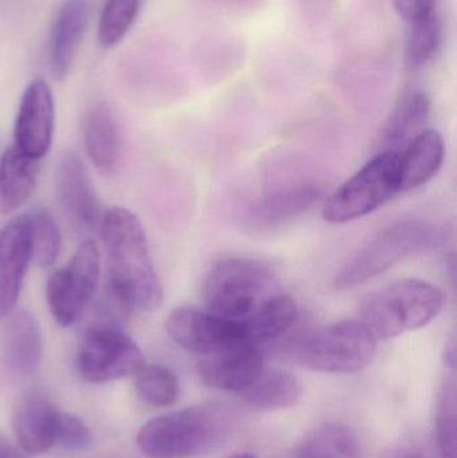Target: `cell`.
<instances>
[{
    "label": "cell",
    "mask_w": 457,
    "mask_h": 458,
    "mask_svg": "<svg viewBox=\"0 0 457 458\" xmlns=\"http://www.w3.org/2000/svg\"><path fill=\"white\" fill-rule=\"evenodd\" d=\"M101 237L106 253L110 298L123 312H152L163 304L164 290L139 217L126 208L105 211Z\"/></svg>",
    "instance_id": "6da1fadb"
},
{
    "label": "cell",
    "mask_w": 457,
    "mask_h": 458,
    "mask_svg": "<svg viewBox=\"0 0 457 458\" xmlns=\"http://www.w3.org/2000/svg\"><path fill=\"white\" fill-rule=\"evenodd\" d=\"M235 420L222 403L190 406L148 421L137 435V446L149 458L201 456L228 440Z\"/></svg>",
    "instance_id": "7a4b0ae2"
},
{
    "label": "cell",
    "mask_w": 457,
    "mask_h": 458,
    "mask_svg": "<svg viewBox=\"0 0 457 458\" xmlns=\"http://www.w3.org/2000/svg\"><path fill=\"white\" fill-rule=\"evenodd\" d=\"M443 291L432 283L405 279L370 295L361 322L376 339H392L431 323L444 307Z\"/></svg>",
    "instance_id": "3957f363"
},
{
    "label": "cell",
    "mask_w": 457,
    "mask_h": 458,
    "mask_svg": "<svg viewBox=\"0 0 457 458\" xmlns=\"http://www.w3.org/2000/svg\"><path fill=\"white\" fill-rule=\"evenodd\" d=\"M275 269L251 258H230L215 264L201 287L207 311L241 320L275 293Z\"/></svg>",
    "instance_id": "277c9868"
},
{
    "label": "cell",
    "mask_w": 457,
    "mask_h": 458,
    "mask_svg": "<svg viewBox=\"0 0 457 458\" xmlns=\"http://www.w3.org/2000/svg\"><path fill=\"white\" fill-rule=\"evenodd\" d=\"M442 232L424 220H405L381 231L335 275V290L346 291L384 274L410 256L436 247Z\"/></svg>",
    "instance_id": "5b68a950"
},
{
    "label": "cell",
    "mask_w": 457,
    "mask_h": 458,
    "mask_svg": "<svg viewBox=\"0 0 457 458\" xmlns=\"http://www.w3.org/2000/svg\"><path fill=\"white\" fill-rule=\"evenodd\" d=\"M376 352L377 339L361 320H341L306 336L294 354L309 370L351 374L368 368Z\"/></svg>",
    "instance_id": "8992f818"
},
{
    "label": "cell",
    "mask_w": 457,
    "mask_h": 458,
    "mask_svg": "<svg viewBox=\"0 0 457 458\" xmlns=\"http://www.w3.org/2000/svg\"><path fill=\"white\" fill-rule=\"evenodd\" d=\"M400 192V155L380 152L325 200L322 216L345 225L368 216Z\"/></svg>",
    "instance_id": "52a82bcc"
},
{
    "label": "cell",
    "mask_w": 457,
    "mask_h": 458,
    "mask_svg": "<svg viewBox=\"0 0 457 458\" xmlns=\"http://www.w3.org/2000/svg\"><path fill=\"white\" fill-rule=\"evenodd\" d=\"M101 256L93 240L80 242L69 264L55 269L46 284L51 317L61 327L74 325L88 309L98 288Z\"/></svg>",
    "instance_id": "ba28073f"
},
{
    "label": "cell",
    "mask_w": 457,
    "mask_h": 458,
    "mask_svg": "<svg viewBox=\"0 0 457 458\" xmlns=\"http://www.w3.org/2000/svg\"><path fill=\"white\" fill-rule=\"evenodd\" d=\"M145 365L136 342L113 326H97L83 335L75 368L83 381L106 384L133 376Z\"/></svg>",
    "instance_id": "9c48e42d"
},
{
    "label": "cell",
    "mask_w": 457,
    "mask_h": 458,
    "mask_svg": "<svg viewBox=\"0 0 457 458\" xmlns=\"http://www.w3.org/2000/svg\"><path fill=\"white\" fill-rule=\"evenodd\" d=\"M165 330L174 344L203 357L251 344L247 341L241 320L225 319L193 307H177L171 311L165 320Z\"/></svg>",
    "instance_id": "30bf717a"
},
{
    "label": "cell",
    "mask_w": 457,
    "mask_h": 458,
    "mask_svg": "<svg viewBox=\"0 0 457 458\" xmlns=\"http://www.w3.org/2000/svg\"><path fill=\"white\" fill-rule=\"evenodd\" d=\"M54 176L56 200L70 225L80 231L98 228L104 207L82 158L74 152L63 153Z\"/></svg>",
    "instance_id": "8fae6325"
},
{
    "label": "cell",
    "mask_w": 457,
    "mask_h": 458,
    "mask_svg": "<svg viewBox=\"0 0 457 458\" xmlns=\"http://www.w3.org/2000/svg\"><path fill=\"white\" fill-rule=\"evenodd\" d=\"M54 126L55 104L53 91L46 81H31L19 105L13 145L24 155L40 161L53 144Z\"/></svg>",
    "instance_id": "7c38bea8"
},
{
    "label": "cell",
    "mask_w": 457,
    "mask_h": 458,
    "mask_svg": "<svg viewBox=\"0 0 457 458\" xmlns=\"http://www.w3.org/2000/svg\"><path fill=\"white\" fill-rule=\"evenodd\" d=\"M62 411L42 392L21 397L11 417L13 436L26 454H42L58 443Z\"/></svg>",
    "instance_id": "4fadbf2b"
},
{
    "label": "cell",
    "mask_w": 457,
    "mask_h": 458,
    "mask_svg": "<svg viewBox=\"0 0 457 458\" xmlns=\"http://www.w3.org/2000/svg\"><path fill=\"white\" fill-rule=\"evenodd\" d=\"M32 261L27 215L10 220L0 231V319L10 317L21 296Z\"/></svg>",
    "instance_id": "5bb4252c"
},
{
    "label": "cell",
    "mask_w": 457,
    "mask_h": 458,
    "mask_svg": "<svg viewBox=\"0 0 457 458\" xmlns=\"http://www.w3.org/2000/svg\"><path fill=\"white\" fill-rule=\"evenodd\" d=\"M90 21V0H63L54 15L48 39V67L54 80H66L74 66Z\"/></svg>",
    "instance_id": "9a60e30c"
},
{
    "label": "cell",
    "mask_w": 457,
    "mask_h": 458,
    "mask_svg": "<svg viewBox=\"0 0 457 458\" xmlns=\"http://www.w3.org/2000/svg\"><path fill=\"white\" fill-rule=\"evenodd\" d=\"M263 355L258 346L243 344L199 360L198 376L206 386L241 393L262 373Z\"/></svg>",
    "instance_id": "2e32d148"
},
{
    "label": "cell",
    "mask_w": 457,
    "mask_h": 458,
    "mask_svg": "<svg viewBox=\"0 0 457 458\" xmlns=\"http://www.w3.org/2000/svg\"><path fill=\"white\" fill-rule=\"evenodd\" d=\"M83 141L91 164L105 174H114L123 158V134L107 102L91 105L83 118Z\"/></svg>",
    "instance_id": "e0dca14e"
},
{
    "label": "cell",
    "mask_w": 457,
    "mask_h": 458,
    "mask_svg": "<svg viewBox=\"0 0 457 458\" xmlns=\"http://www.w3.org/2000/svg\"><path fill=\"white\" fill-rule=\"evenodd\" d=\"M321 196V188L309 182L282 188L260 199L250 209L249 223L259 229L282 227L316 206Z\"/></svg>",
    "instance_id": "ac0fdd59"
},
{
    "label": "cell",
    "mask_w": 457,
    "mask_h": 458,
    "mask_svg": "<svg viewBox=\"0 0 457 458\" xmlns=\"http://www.w3.org/2000/svg\"><path fill=\"white\" fill-rule=\"evenodd\" d=\"M43 336L39 320L27 310L11 315L4 333L3 358L15 376H31L42 360Z\"/></svg>",
    "instance_id": "d6986e66"
},
{
    "label": "cell",
    "mask_w": 457,
    "mask_h": 458,
    "mask_svg": "<svg viewBox=\"0 0 457 458\" xmlns=\"http://www.w3.org/2000/svg\"><path fill=\"white\" fill-rule=\"evenodd\" d=\"M445 145L436 131H424L400 155V192L416 190L434 179L442 168Z\"/></svg>",
    "instance_id": "ffe728a7"
},
{
    "label": "cell",
    "mask_w": 457,
    "mask_h": 458,
    "mask_svg": "<svg viewBox=\"0 0 457 458\" xmlns=\"http://www.w3.org/2000/svg\"><path fill=\"white\" fill-rule=\"evenodd\" d=\"M39 160L21 153L15 145L0 156V212L11 214L23 207L37 188Z\"/></svg>",
    "instance_id": "44dd1931"
},
{
    "label": "cell",
    "mask_w": 457,
    "mask_h": 458,
    "mask_svg": "<svg viewBox=\"0 0 457 458\" xmlns=\"http://www.w3.org/2000/svg\"><path fill=\"white\" fill-rule=\"evenodd\" d=\"M431 109V99L426 93L416 91L405 96L384 125L380 136L381 152L402 155L408 144L424 131Z\"/></svg>",
    "instance_id": "7402d4cb"
},
{
    "label": "cell",
    "mask_w": 457,
    "mask_h": 458,
    "mask_svg": "<svg viewBox=\"0 0 457 458\" xmlns=\"http://www.w3.org/2000/svg\"><path fill=\"white\" fill-rule=\"evenodd\" d=\"M298 318L294 299L275 293L266 299L249 317L241 320L247 341L255 346L279 338L290 330Z\"/></svg>",
    "instance_id": "603a6c76"
},
{
    "label": "cell",
    "mask_w": 457,
    "mask_h": 458,
    "mask_svg": "<svg viewBox=\"0 0 457 458\" xmlns=\"http://www.w3.org/2000/svg\"><path fill=\"white\" fill-rule=\"evenodd\" d=\"M241 394L247 405L258 411H284L300 403L302 384L289 371L263 369L259 377Z\"/></svg>",
    "instance_id": "cb8c5ba5"
},
{
    "label": "cell",
    "mask_w": 457,
    "mask_h": 458,
    "mask_svg": "<svg viewBox=\"0 0 457 458\" xmlns=\"http://www.w3.org/2000/svg\"><path fill=\"white\" fill-rule=\"evenodd\" d=\"M295 458H364V448L351 427L327 422L309 433Z\"/></svg>",
    "instance_id": "d4e9b609"
},
{
    "label": "cell",
    "mask_w": 457,
    "mask_h": 458,
    "mask_svg": "<svg viewBox=\"0 0 457 458\" xmlns=\"http://www.w3.org/2000/svg\"><path fill=\"white\" fill-rule=\"evenodd\" d=\"M31 236L32 261L40 268H50L58 260L62 250V234L51 212L35 207L27 214Z\"/></svg>",
    "instance_id": "484cf974"
},
{
    "label": "cell",
    "mask_w": 457,
    "mask_h": 458,
    "mask_svg": "<svg viewBox=\"0 0 457 458\" xmlns=\"http://www.w3.org/2000/svg\"><path fill=\"white\" fill-rule=\"evenodd\" d=\"M410 26L405 64L410 70H419L428 64L439 51L443 40L442 21L436 13H432Z\"/></svg>",
    "instance_id": "4316f807"
},
{
    "label": "cell",
    "mask_w": 457,
    "mask_h": 458,
    "mask_svg": "<svg viewBox=\"0 0 457 458\" xmlns=\"http://www.w3.org/2000/svg\"><path fill=\"white\" fill-rule=\"evenodd\" d=\"M136 392L141 401L155 408L173 405L180 394L176 374L163 365H144L136 374Z\"/></svg>",
    "instance_id": "83f0119b"
},
{
    "label": "cell",
    "mask_w": 457,
    "mask_h": 458,
    "mask_svg": "<svg viewBox=\"0 0 457 458\" xmlns=\"http://www.w3.org/2000/svg\"><path fill=\"white\" fill-rule=\"evenodd\" d=\"M141 0H105L99 13L98 40L106 48L123 42L139 16Z\"/></svg>",
    "instance_id": "f1b7e54d"
},
{
    "label": "cell",
    "mask_w": 457,
    "mask_h": 458,
    "mask_svg": "<svg viewBox=\"0 0 457 458\" xmlns=\"http://www.w3.org/2000/svg\"><path fill=\"white\" fill-rule=\"evenodd\" d=\"M455 379H445L436 401V436L440 458H457V400Z\"/></svg>",
    "instance_id": "f546056e"
},
{
    "label": "cell",
    "mask_w": 457,
    "mask_h": 458,
    "mask_svg": "<svg viewBox=\"0 0 457 458\" xmlns=\"http://www.w3.org/2000/svg\"><path fill=\"white\" fill-rule=\"evenodd\" d=\"M91 443L90 432L78 417L62 413L58 443L67 451H83Z\"/></svg>",
    "instance_id": "4dcf8cb0"
},
{
    "label": "cell",
    "mask_w": 457,
    "mask_h": 458,
    "mask_svg": "<svg viewBox=\"0 0 457 458\" xmlns=\"http://www.w3.org/2000/svg\"><path fill=\"white\" fill-rule=\"evenodd\" d=\"M394 11L407 23H413L435 13L437 0H391Z\"/></svg>",
    "instance_id": "1f68e13d"
},
{
    "label": "cell",
    "mask_w": 457,
    "mask_h": 458,
    "mask_svg": "<svg viewBox=\"0 0 457 458\" xmlns=\"http://www.w3.org/2000/svg\"><path fill=\"white\" fill-rule=\"evenodd\" d=\"M380 458H426L423 454L408 446H394V448L386 449Z\"/></svg>",
    "instance_id": "d6a6232c"
},
{
    "label": "cell",
    "mask_w": 457,
    "mask_h": 458,
    "mask_svg": "<svg viewBox=\"0 0 457 458\" xmlns=\"http://www.w3.org/2000/svg\"><path fill=\"white\" fill-rule=\"evenodd\" d=\"M19 446L13 445L10 441L0 437V458H26Z\"/></svg>",
    "instance_id": "836d02e7"
},
{
    "label": "cell",
    "mask_w": 457,
    "mask_h": 458,
    "mask_svg": "<svg viewBox=\"0 0 457 458\" xmlns=\"http://www.w3.org/2000/svg\"><path fill=\"white\" fill-rule=\"evenodd\" d=\"M228 458H258V457H255L254 454H235V456L228 457Z\"/></svg>",
    "instance_id": "e575fe53"
}]
</instances>
